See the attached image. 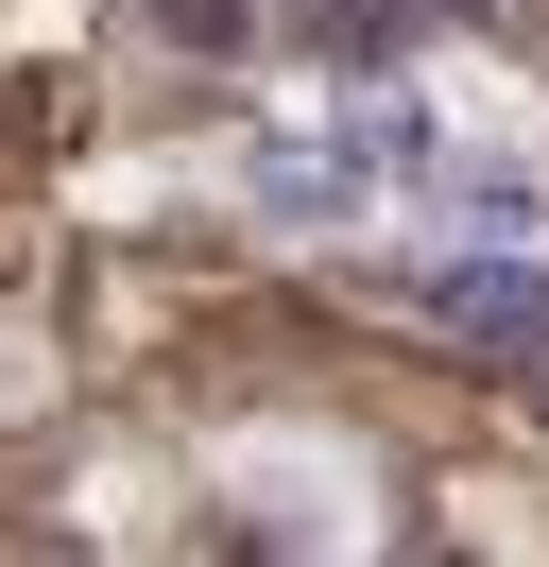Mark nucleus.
Listing matches in <instances>:
<instances>
[{"label":"nucleus","instance_id":"f257e3e1","mask_svg":"<svg viewBox=\"0 0 549 567\" xmlns=\"http://www.w3.org/2000/svg\"><path fill=\"white\" fill-rule=\"evenodd\" d=\"M240 207H258L274 241H343V224H377V173L343 155V121H292V138L240 155Z\"/></svg>","mask_w":549,"mask_h":567},{"label":"nucleus","instance_id":"f03ea898","mask_svg":"<svg viewBox=\"0 0 549 567\" xmlns=\"http://www.w3.org/2000/svg\"><path fill=\"white\" fill-rule=\"evenodd\" d=\"M412 310L429 327H464V344H515V361H549V276L515 241H464V258H429L412 276Z\"/></svg>","mask_w":549,"mask_h":567},{"label":"nucleus","instance_id":"7ed1b4c3","mask_svg":"<svg viewBox=\"0 0 549 567\" xmlns=\"http://www.w3.org/2000/svg\"><path fill=\"white\" fill-rule=\"evenodd\" d=\"M412 224H464V241H532V224H549V173H532V155H464V138H446V173L412 189Z\"/></svg>","mask_w":549,"mask_h":567},{"label":"nucleus","instance_id":"20e7f679","mask_svg":"<svg viewBox=\"0 0 549 567\" xmlns=\"http://www.w3.org/2000/svg\"><path fill=\"white\" fill-rule=\"evenodd\" d=\"M343 155L377 173V207H412V189L446 173V104L429 86H361V104H343Z\"/></svg>","mask_w":549,"mask_h":567}]
</instances>
